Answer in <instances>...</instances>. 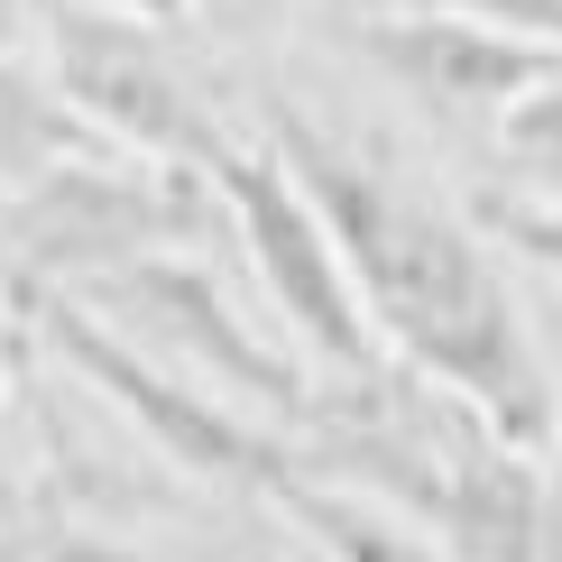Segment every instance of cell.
Returning a JSON list of instances; mask_svg holds the SVG:
<instances>
[{
    "label": "cell",
    "instance_id": "5b68a950",
    "mask_svg": "<svg viewBox=\"0 0 562 562\" xmlns=\"http://www.w3.org/2000/svg\"><path fill=\"white\" fill-rule=\"evenodd\" d=\"M203 176H213L222 213L240 222L249 268H259V286L277 295V314L304 333V350L333 360L341 379H369V369H379V323H369L333 222L314 213V194L295 184V167L277 148H231V138H222V157Z\"/></svg>",
    "mask_w": 562,
    "mask_h": 562
},
{
    "label": "cell",
    "instance_id": "6da1fadb",
    "mask_svg": "<svg viewBox=\"0 0 562 562\" xmlns=\"http://www.w3.org/2000/svg\"><path fill=\"white\" fill-rule=\"evenodd\" d=\"M268 148L295 167V184L314 194V213L333 222L379 341L406 369H425L452 396H471L507 442L544 452L562 406H553V379L535 360L526 314L507 295L498 259L480 249V231L461 213H442V203H425L415 184H396L387 167H369L360 148L323 138L304 111H268Z\"/></svg>",
    "mask_w": 562,
    "mask_h": 562
},
{
    "label": "cell",
    "instance_id": "30bf717a",
    "mask_svg": "<svg viewBox=\"0 0 562 562\" xmlns=\"http://www.w3.org/2000/svg\"><path fill=\"white\" fill-rule=\"evenodd\" d=\"M498 138H507L517 167H544V176L562 184V75L535 83L526 102H507V111H498Z\"/></svg>",
    "mask_w": 562,
    "mask_h": 562
},
{
    "label": "cell",
    "instance_id": "5bb4252c",
    "mask_svg": "<svg viewBox=\"0 0 562 562\" xmlns=\"http://www.w3.org/2000/svg\"><path fill=\"white\" fill-rule=\"evenodd\" d=\"M111 10H138V19H157V29H176V19L194 10V0H111Z\"/></svg>",
    "mask_w": 562,
    "mask_h": 562
},
{
    "label": "cell",
    "instance_id": "9a60e30c",
    "mask_svg": "<svg viewBox=\"0 0 562 562\" xmlns=\"http://www.w3.org/2000/svg\"><path fill=\"white\" fill-rule=\"evenodd\" d=\"M213 10H222V19H240V29H249V19H277V10H295V0H213Z\"/></svg>",
    "mask_w": 562,
    "mask_h": 562
},
{
    "label": "cell",
    "instance_id": "277c9868",
    "mask_svg": "<svg viewBox=\"0 0 562 562\" xmlns=\"http://www.w3.org/2000/svg\"><path fill=\"white\" fill-rule=\"evenodd\" d=\"M37 29H46V75H56V92L111 148L157 157V167H213L222 157V121L176 75L157 19L111 10V0H37Z\"/></svg>",
    "mask_w": 562,
    "mask_h": 562
},
{
    "label": "cell",
    "instance_id": "ba28073f",
    "mask_svg": "<svg viewBox=\"0 0 562 562\" xmlns=\"http://www.w3.org/2000/svg\"><path fill=\"white\" fill-rule=\"evenodd\" d=\"M277 507L304 526V544H314L323 562H452L434 544V535H415L406 517H396L387 498H350V488H333V480H286L277 488Z\"/></svg>",
    "mask_w": 562,
    "mask_h": 562
},
{
    "label": "cell",
    "instance_id": "3957f363",
    "mask_svg": "<svg viewBox=\"0 0 562 562\" xmlns=\"http://www.w3.org/2000/svg\"><path fill=\"white\" fill-rule=\"evenodd\" d=\"M203 222H213V176L203 167L92 148L10 194V268H19V286H83V277H102L121 259L184 249Z\"/></svg>",
    "mask_w": 562,
    "mask_h": 562
},
{
    "label": "cell",
    "instance_id": "7c38bea8",
    "mask_svg": "<svg viewBox=\"0 0 562 562\" xmlns=\"http://www.w3.org/2000/svg\"><path fill=\"white\" fill-rule=\"evenodd\" d=\"M434 10H471L488 29H517L535 46H562V0H434Z\"/></svg>",
    "mask_w": 562,
    "mask_h": 562
},
{
    "label": "cell",
    "instance_id": "9c48e42d",
    "mask_svg": "<svg viewBox=\"0 0 562 562\" xmlns=\"http://www.w3.org/2000/svg\"><path fill=\"white\" fill-rule=\"evenodd\" d=\"M92 148H111L102 130L83 121L75 102L56 92V75H19V65H0V184H37L46 167H65V157H92Z\"/></svg>",
    "mask_w": 562,
    "mask_h": 562
},
{
    "label": "cell",
    "instance_id": "8fae6325",
    "mask_svg": "<svg viewBox=\"0 0 562 562\" xmlns=\"http://www.w3.org/2000/svg\"><path fill=\"white\" fill-rule=\"evenodd\" d=\"M480 231H498V240L526 249L544 277H562V203H507V194H488L480 203Z\"/></svg>",
    "mask_w": 562,
    "mask_h": 562
},
{
    "label": "cell",
    "instance_id": "7a4b0ae2",
    "mask_svg": "<svg viewBox=\"0 0 562 562\" xmlns=\"http://www.w3.org/2000/svg\"><path fill=\"white\" fill-rule=\"evenodd\" d=\"M19 314H29L37 341L56 350L83 387H102L111 406H121L130 425L176 461V471H194V480H213V488H259V498H277V488L304 471L286 434L231 415L203 379H184V369H167L157 350H138L130 333H111L83 295H65V286H19Z\"/></svg>",
    "mask_w": 562,
    "mask_h": 562
},
{
    "label": "cell",
    "instance_id": "2e32d148",
    "mask_svg": "<svg viewBox=\"0 0 562 562\" xmlns=\"http://www.w3.org/2000/svg\"><path fill=\"white\" fill-rule=\"evenodd\" d=\"M0 562H29V544H10V535H0Z\"/></svg>",
    "mask_w": 562,
    "mask_h": 562
},
{
    "label": "cell",
    "instance_id": "4fadbf2b",
    "mask_svg": "<svg viewBox=\"0 0 562 562\" xmlns=\"http://www.w3.org/2000/svg\"><path fill=\"white\" fill-rule=\"evenodd\" d=\"M29 562H148V553L111 544V535H56V544H37Z\"/></svg>",
    "mask_w": 562,
    "mask_h": 562
},
{
    "label": "cell",
    "instance_id": "52a82bcc",
    "mask_svg": "<svg viewBox=\"0 0 562 562\" xmlns=\"http://www.w3.org/2000/svg\"><path fill=\"white\" fill-rule=\"evenodd\" d=\"M360 56L406 92V102L442 111V121H498L507 102H526L535 83L562 75V46H535L517 29H488L471 10H387L360 29Z\"/></svg>",
    "mask_w": 562,
    "mask_h": 562
},
{
    "label": "cell",
    "instance_id": "8992f818",
    "mask_svg": "<svg viewBox=\"0 0 562 562\" xmlns=\"http://www.w3.org/2000/svg\"><path fill=\"white\" fill-rule=\"evenodd\" d=\"M65 295H83L111 333H130L138 350H157L167 369H184V379H203V387H231V396H249V406H268V415H304L314 406L304 369L286 360V350H268L240 314H231V295L194 259H176V249L121 259V268L83 277V286H65Z\"/></svg>",
    "mask_w": 562,
    "mask_h": 562
}]
</instances>
